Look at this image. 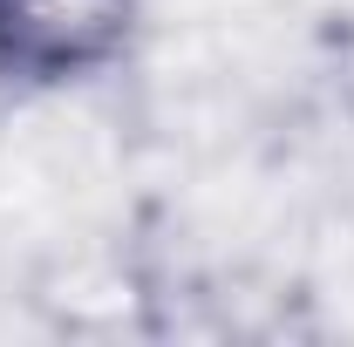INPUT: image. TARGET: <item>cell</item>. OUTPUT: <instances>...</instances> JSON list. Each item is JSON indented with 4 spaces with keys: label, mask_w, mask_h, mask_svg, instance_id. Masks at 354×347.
I'll return each instance as SVG.
<instances>
[{
    "label": "cell",
    "mask_w": 354,
    "mask_h": 347,
    "mask_svg": "<svg viewBox=\"0 0 354 347\" xmlns=\"http://www.w3.org/2000/svg\"><path fill=\"white\" fill-rule=\"evenodd\" d=\"M150 0H0V102H55L123 75Z\"/></svg>",
    "instance_id": "1"
}]
</instances>
